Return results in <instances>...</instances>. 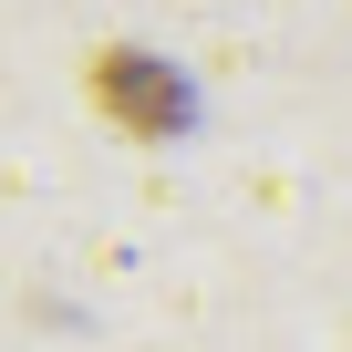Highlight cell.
Segmentation results:
<instances>
[{"instance_id": "1", "label": "cell", "mask_w": 352, "mask_h": 352, "mask_svg": "<svg viewBox=\"0 0 352 352\" xmlns=\"http://www.w3.org/2000/svg\"><path fill=\"white\" fill-rule=\"evenodd\" d=\"M83 94H94V114H104L114 135H135V145L187 135V114H197L187 73H176V63H155V52H135V42H104V52L83 63Z\"/></svg>"}]
</instances>
